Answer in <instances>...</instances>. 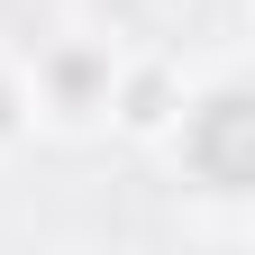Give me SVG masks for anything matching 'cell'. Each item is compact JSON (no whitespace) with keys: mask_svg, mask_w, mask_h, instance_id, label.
<instances>
[{"mask_svg":"<svg viewBox=\"0 0 255 255\" xmlns=\"http://www.w3.org/2000/svg\"><path fill=\"white\" fill-rule=\"evenodd\" d=\"M191 164H201L219 191H246V182H255V110H246V91H219V101L201 110Z\"/></svg>","mask_w":255,"mask_h":255,"instance_id":"obj_1","label":"cell"}]
</instances>
